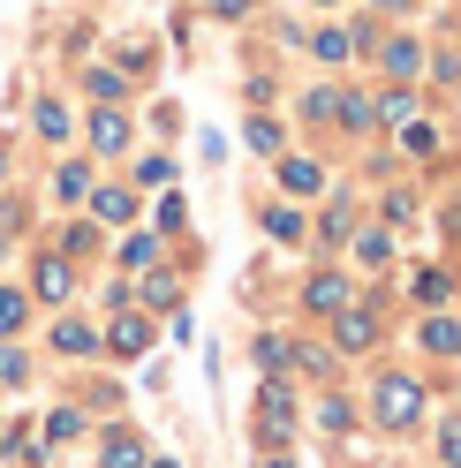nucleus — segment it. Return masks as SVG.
<instances>
[{
	"instance_id": "nucleus-5",
	"label": "nucleus",
	"mask_w": 461,
	"mask_h": 468,
	"mask_svg": "<svg viewBox=\"0 0 461 468\" xmlns=\"http://www.w3.org/2000/svg\"><path fill=\"white\" fill-rule=\"evenodd\" d=\"M106 468H144V446H136L129 431H113V438H106Z\"/></svg>"
},
{
	"instance_id": "nucleus-8",
	"label": "nucleus",
	"mask_w": 461,
	"mask_h": 468,
	"mask_svg": "<svg viewBox=\"0 0 461 468\" xmlns=\"http://www.w3.org/2000/svg\"><path fill=\"white\" fill-rule=\"evenodd\" d=\"M38 295L61 303V295H69V265H38Z\"/></svg>"
},
{
	"instance_id": "nucleus-10",
	"label": "nucleus",
	"mask_w": 461,
	"mask_h": 468,
	"mask_svg": "<svg viewBox=\"0 0 461 468\" xmlns=\"http://www.w3.org/2000/svg\"><path fill=\"white\" fill-rule=\"evenodd\" d=\"M280 174H287V189H318V182H326V174H318V166H310V159H287Z\"/></svg>"
},
{
	"instance_id": "nucleus-1",
	"label": "nucleus",
	"mask_w": 461,
	"mask_h": 468,
	"mask_svg": "<svg viewBox=\"0 0 461 468\" xmlns=\"http://www.w3.org/2000/svg\"><path fill=\"white\" fill-rule=\"evenodd\" d=\"M423 416V386H416V378H379V423H416Z\"/></svg>"
},
{
	"instance_id": "nucleus-13",
	"label": "nucleus",
	"mask_w": 461,
	"mask_h": 468,
	"mask_svg": "<svg viewBox=\"0 0 461 468\" xmlns=\"http://www.w3.org/2000/svg\"><path fill=\"white\" fill-rule=\"evenodd\" d=\"M386 69H393V76H409V69H416V46H409V38H393V46H386Z\"/></svg>"
},
{
	"instance_id": "nucleus-20",
	"label": "nucleus",
	"mask_w": 461,
	"mask_h": 468,
	"mask_svg": "<svg viewBox=\"0 0 461 468\" xmlns=\"http://www.w3.org/2000/svg\"><path fill=\"white\" fill-rule=\"evenodd\" d=\"M0 250H8V234H0Z\"/></svg>"
},
{
	"instance_id": "nucleus-7",
	"label": "nucleus",
	"mask_w": 461,
	"mask_h": 468,
	"mask_svg": "<svg viewBox=\"0 0 461 468\" xmlns=\"http://www.w3.org/2000/svg\"><path fill=\"white\" fill-rule=\"evenodd\" d=\"M53 347H61V356H91L99 333H91V325H61V333H53Z\"/></svg>"
},
{
	"instance_id": "nucleus-6",
	"label": "nucleus",
	"mask_w": 461,
	"mask_h": 468,
	"mask_svg": "<svg viewBox=\"0 0 461 468\" xmlns=\"http://www.w3.org/2000/svg\"><path fill=\"white\" fill-rule=\"evenodd\" d=\"M340 303H348V287H340V280H310V310H318V317H333Z\"/></svg>"
},
{
	"instance_id": "nucleus-11",
	"label": "nucleus",
	"mask_w": 461,
	"mask_h": 468,
	"mask_svg": "<svg viewBox=\"0 0 461 468\" xmlns=\"http://www.w3.org/2000/svg\"><path fill=\"white\" fill-rule=\"evenodd\" d=\"M310 46H318V61H348V31H318Z\"/></svg>"
},
{
	"instance_id": "nucleus-16",
	"label": "nucleus",
	"mask_w": 461,
	"mask_h": 468,
	"mask_svg": "<svg viewBox=\"0 0 461 468\" xmlns=\"http://www.w3.org/2000/svg\"><path fill=\"white\" fill-rule=\"evenodd\" d=\"M76 431H83V416H76V408H61V416L46 423V438H76Z\"/></svg>"
},
{
	"instance_id": "nucleus-19",
	"label": "nucleus",
	"mask_w": 461,
	"mask_h": 468,
	"mask_svg": "<svg viewBox=\"0 0 461 468\" xmlns=\"http://www.w3.org/2000/svg\"><path fill=\"white\" fill-rule=\"evenodd\" d=\"M152 468H175V461H152Z\"/></svg>"
},
{
	"instance_id": "nucleus-3",
	"label": "nucleus",
	"mask_w": 461,
	"mask_h": 468,
	"mask_svg": "<svg viewBox=\"0 0 461 468\" xmlns=\"http://www.w3.org/2000/svg\"><path fill=\"white\" fill-rule=\"evenodd\" d=\"M91 144H99V152H122V144H129V122H122V113H91Z\"/></svg>"
},
{
	"instance_id": "nucleus-14",
	"label": "nucleus",
	"mask_w": 461,
	"mask_h": 468,
	"mask_svg": "<svg viewBox=\"0 0 461 468\" xmlns=\"http://www.w3.org/2000/svg\"><path fill=\"white\" fill-rule=\"evenodd\" d=\"M136 182H152V189H159V182H175V159H144V166H136Z\"/></svg>"
},
{
	"instance_id": "nucleus-4",
	"label": "nucleus",
	"mask_w": 461,
	"mask_h": 468,
	"mask_svg": "<svg viewBox=\"0 0 461 468\" xmlns=\"http://www.w3.org/2000/svg\"><path fill=\"white\" fill-rule=\"evenodd\" d=\"M423 347H431V356H454V347H461V325H454V317H431V325H423Z\"/></svg>"
},
{
	"instance_id": "nucleus-9",
	"label": "nucleus",
	"mask_w": 461,
	"mask_h": 468,
	"mask_svg": "<svg viewBox=\"0 0 461 468\" xmlns=\"http://www.w3.org/2000/svg\"><path fill=\"white\" fill-rule=\"evenodd\" d=\"M340 347H370V317H363V310L340 317Z\"/></svg>"
},
{
	"instance_id": "nucleus-15",
	"label": "nucleus",
	"mask_w": 461,
	"mask_h": 468,
	"mask_svg": "<svg viewBox=\"0 0 461 468\" xmlns=\"http://www.w3.org/2000/svg\"><path fill=\"white\" fill-rule=\"evenodd\" d=\"M23 325V295H8V287H0V333H16Z\"/></svg>"
},
{
	"instance_id": "nucleus-17",
	"label": "nucleus",
	"mask_w": 461,
	"mask_h": 468,
	"mask_svg": "<svg viewBox=\"0 0 461 468\" xmlns=\"http://www.w3.org/2000/svg\"><path fill=\"white\" fill-rule=\"evenodd\" d=\"M439 453H446V461H454V468H461V416H454V423H446V431H439Z\"/></svg>"
},
{
	"instance_id": "nucleus-18",
	"label": "nucleus",
	"mask_w": 461,
	"mask_h": 468,
	"mask_svg": "<svg viewBox=\"0 0 461 468\" xmlns=\"http://www.w3.org/2000/svg\"><path fill=\"white\" fill-rule=\"evenodd\" d=\"M0 378H23V356H16V347H0Z\"/></svg>"
},
{
	"instance_id": "nucleus-2",
	"label": "nucleus",
	"mask_w": 461,
	"mask_h": 468,
	"mask_svg": "<svg viewBox=\"0 0 461 468\" xmlns=\"http://www.w3.org/2000/svg\"><path fill=\"white\" fill-rule=\"evenodd\" d=\"M106 347H113V356H144V347H152V325H144V317H113Z\"/></svg>"
},
{
	"instance_id": "nucleus-12",
	"label": "nucleus",
	"mask_w": 461,
	"mask_h": 468,
	"mask_svg": "<svg viewBox=\"0 0 461 468\" xmlns=\"http://www.w3.org/2000/svg\"><path fill=\"white\" fill-rule=\"evenodd\" d=\"M136 204H129V189H99V219H129Z\"/></svg>"
}]
</instances>
